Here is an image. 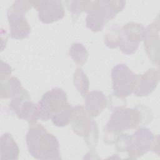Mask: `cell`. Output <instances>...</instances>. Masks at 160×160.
<instances>
[{
  "label": "cell",
  "mask_w": 160,
  "mask_h": 160,
  "mask_svg": "<svg viewBox=\"0 0 160 160\" xmlns=\"http://www.w3.org/2000/svg\"><path fill=\"white\" fill-rule=\"evenodd\" d=\"M146 107L137 106L134 108H116L111 114L104 128V142L114 143L117 137L124 131L137 128L144 120L151 121L152 114Z\"/></svg>",
  "instance_id": "6da1fadb"
},
{
  "label": "cell",
  "mask_w": 160,
  "mask_h": 160,
  "mask_svg": "<svg viewBox=\"0 0 160 160\" xmlns=\"http://www.w3.org/2000/svg\"><path fill=\"white\" fill-rule=\"evenodd\" d=\"M29 154L38 159H60L57 138L41 124L31 126L26 136Z\"/></svg>",
  "instance_id": "7a4b0ae2"
},
{
  "label": "cell",
  "mask_w": 160,
  "mask_h": 160,
  "mask_svg": "<svg viewBox=\"0 0 160 160\" xmlns=\"http://www.w3.org/2000/svg\"><path fill=\"white\" fill-rule=\"evenodd\" d=\"M124 1H89L86 12V26L93 32L102 31L104 25L121 11L124 8Z\"/></svg>",
  "instance_id": "3957f363"
},
{
  "label": "cell",
  "mask_w": 160,
  "mask_h": 160,
  "mask_svg": "<svg viewBox=\"0 0 160 160\" xmlns=\"http://www.w3.org/2000/svg\"><path fill=\"white\" fill-rule=\"evenodd\" d=\"M31 1H15L8 11V19L12 38L22 39L28 37L31 26L24 16L31 8Z\"/></svg>",
  "instance_id": "277c9868"
},
{
  "label": "cell",
  "mask_w": 160,
  "mask_h": 160,
  "mask_svg": "<svg viewBox=\"0 0 160 160\" xmlns=\"http://www.w3.org/2000/svg\"><path fill=\"white\" fill-rule=\"evenodd\" d=\"M66 92L55 88L45 92L37 105L39 119L46 121L61 112L68 105Z\"/></svg>",
  "instance_id": "5b68a950"
},
{
  "label": "cell",
  "mask_w": 160,
  "mask_h": 160,
  "mask_svg": "<svg viewBox=\"0 0 160 160\" xmlns=\"http://www.w3.org/2000/svg\"><path fill=\"white\" fill-rule=\"evenodd\" d=\"M138 74L134 73L126 65L119 64L111 71L113 94L119 98L131 95L134 89Z\"/></svg>",
  "instance_id": "8992f818"
},
{
  "label": "cell",
  "mask_w": 160,
  "mask_h": 160,
  "mask_svg": "<svg viewBox=\"0 0 160 160\" xmlns=\"http://www.w3.org/2000/svg\"><path fill=\"white\" fill-rule=\"evenodd\" d=\"M155 137L146 128L138 129L134 134L129 135L126 151L131 159L142 156L149 150H155Z\"/></svg>",
  "instance_id": "52a82bcc"
},
{
  "label": "cell",
  "mask_w": 160,
  "mask_h": 160,
  "mask_svg": "<svg viewBox=\"0 0 160 160\" xmlns=\"http://www.w3.org/2000/svg\"><path fill=\"white\" fill-rule=\"evenodd\" d=\"M146 29L141 24L131 22L126 24L120 29L118 46L121 51L131 55L136 52L139 43L144 39Z\"/></svg>",
  "instance_id": "ba28073f"
},
{
  "label": "cell",
  "mask_w": 160,
  "mask_h": 160,
  "mask_svg": "<svg viewBox=\"0 0 160 160\" xmlns=\"http://www.w3.org/2000/svg\"><path fill=\"white\" fill-rule=\"evenodd\" d=\"M71 122L74 132L84 137L85 142L94 139L98 134L96 122L91 118L82 106L73 107Z\"/></svg>",
  "instance_id": "9c48e42d"
},
{
  "label": "cell",
  "mask_w": 160,
  "mask_h": 160,
  "mask_svg": "<svg viewBox=\"0 0 160 160\" xmlns=\"http://www.w3.org/2000/svg\"><path fill=\"white\" fill-rule=\"evenodd\" d=\"M9 108L18 118L26 120L31 126L35 124L39 119L37 105L30 101L29 94L24 88L13 97L9 103Z\"/></svg>",
  "instance_id": "30bf717a"
},
{
  "label": "cell",
  "mask_w": 160,
  "mask_h": 160,
  "mask_svg": "<svg viewBox=\"0 0 160 160\" xmlns=\"http://www.w3.org/2000/svg\"><path fill=\"white\" fill-rule=\"evenodd\" d=\"M31 2L38 12L39 21L43 23H52L64 16L65 11L60 1H31Z\"/></svg>",
  "instance_id": "8fae6325"
},
{
  "label": "cell",
  "mask_w": 160,
  "mask_h": 160,
  "mask_svg": "<svg viewBox=\"0 0 160 160\" xmlns=\"http://www.w3.org/2000/svg\"><path fill=\"white\" fill-rule=\"evenodd\" d=\"M159 21L157 19L149 24L145 31L144 38V48L151 61L159 65Z\"/></svg>",
  "instance_id": "7c38bea8"
},
{
  "label": "cell",
  "mask_w": 160,
  "mask_h": 160,
  "mask_svg": "<svg viewBox=\"0 0 160 160\" xmlns=\"http://www.w3.org/2000/svg\"><path fill=\"white\" fill-rule=\"evenodd\" d=\"M159 80V70L149 68L143 74L138 75L133 93L138 97L149 95L155 89Z\"/></svg>",
  "instance_id": "4fadbf2b"
},
{
  "label": "cell",
  "mask_w": 160,
  "mask_h": 160,
  "mask_svg": "<svg viewBox=\"0 0 160 160\" xmlns=\"http://www.w3.org/2000/svg\"><path fill=\"white\" fill-rule=\"evenodd\" d=\"M85 109L90 117L99 115L106 108L108 100L104 94L99 91H92L85 96Z\"/></svg>",
  "instance_id": "5bb4252c"
},
{
  "label": "cell",
  "mask_w": 160,
  "mask_h": 160,
  "mask_svg": "<svg viewBox=\"0 0 160 160\" xmlns=\"http://www.w3.org/2000/svg\"><path fill=\"white\" fill-rule=\"evenodd\" d=\"M1 159H18L19 149L10 133L6 132L1 137Z\"/></svg>",
  "instance_id": "9a60e30c"
},
{
  "label": "cell",
  "mask_w": 160,
  "mask_h": 160,
  "mask_svg": "<svg viewBox=\"0 0 160 160\" xmlns=\"http://www.w3.org/2000/svg\"><path fill=\"white\" fill-rule=\"evenodd\" d=\"M23 88L19 80L16 77H11L1 81V98H13L18 94Z\"/></svg>",
  "instance_id": "2e32d148"
},
{
  "label": "cell",
  "mask_w": 160,
  "mask_h": 160,
  "mask_svg": "<svg viewBox=\"0 0 160 160\" xmlns=\"http://www.w3.org/2000/svg\"><path fill=\"white\" fill-rule=\"evenodd\" d=\"M69 56L76 64L83 66L88 58V52L81 43L76 42L69 49Z\"/></svg>",
  "instance_id": "e0dca14e"
},
{
  "label": "cell",
  "mask_w": 160,
  "mask_h": 160,
  "mask_svg": "<svg viewBox=\"0 0 160 160\" xmlns=\"http://www.w3.org/2000/svg\"><path fill=\"white\" fill-rule=\"evenodd\" d=\"M73 82L78 91L84 97L88 94L89 82L87 76L81 68H78L75 71L73 76Z\"/></svg>",
  "instance_id": "ac0fdd59"
},
{
  "label": "cell",
  "mask_w": 160,
  "mask_h": 160,
  "mask_svg": "<svg viewBox=\"0 0 160 160\" xmlns=\"http://www.w3.org/2000/svg\"><path fill=\"white\" fill-rule=\"evenodd\" d=\"M73 112V107L69 104L59 114L51 118L52 123L58 127L66 126L70 122Z\"/></svg>",
  "instance_id": "d6986e66"
},
{
  "label": "cell",
  "mask_w": 160,
  "mask_h": 160,
  "mask_svg": "<svg viewBox=\"0 0 160 160\" xmlns=\"http://www.w3.org/2000/svg\"><path fill=\"white\" fill-rule=\"evenodd\" d=\"M89 1H66L69 11L71 12L74 21L76 20L82 12H86Z\"/></svg>",
  "instance_id": "ffe728a7"
},
{
  "label": "cell",
  "mask_w": 160,
  "mask_h": 160,
  "mask_svg": "<svg viewBox=\"0 0 160 160\" xmlns=\"http://www.w3.org/2000/svg\"><path fill=\"white\" fill-rule=\"evenodd\" d=\"M121 28L114 24L108 31L104 37V43L109 48L118 46Z\"/></svg>",
  "instance_id": "44dd1931"
},
{
  "label": "cell",
  "mask_w": 160,
  "mask_h": 160,
  "mask_svg": "<svg viewBox=\"0 0 160 160\" xmlns=\"http://www.w3.org/2000/svg\"><path fill=\"white\" fill-rule=\"evenodd\" d=\"M12 72V69L11 66L4 62L3 61H1V74H0V79L1 81H3L11 75Z\"/></svg>",
  "instance_id": "7402d4cb"
}]
</instances>
